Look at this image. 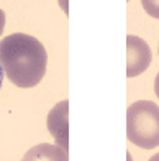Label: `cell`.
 Returning a JSON list of instances; mask_svg holds the SVG:
<instances>
[{"instance_id": "cell-3", "label": "cell", "mask_w": 159, "mask_h": 161, "mask_svg": "<svg viewBox=\"0 0 159 161\" xmlns=\"http://www.w3.org/2000/svg\"><path fill=\"white\" fill-rule=\"evenodd\" d=\"M153 53L143 38L136 35L126 36V76L136 77L149 68Z\"/></svg>"}, {"instance_id": "cell-8", "label": "cell", "mask_w": 159, "mask_h": 161, "mask_svg": "<svg viewBox=\"0 0 159 161\" xmlns=\"http://www.w3.org/2000/svg\"><path fill=\"white\" fill-rule=\"evenodd\" d=\"M57 2H59L61 8H62V12L66 13V15H69V7H67V0H57Z\"/></svg>"}, {"instance_id": "cell-10", "label": "cell", "mask_w": 159, "mask_h": 161, "mask_svg": "<svg viewBox=\"0 0 159 161\" xmlns=\"http://www.w3.org/2000/svg\"><path fill=\"white\" fill-rule=\"evenodd\" d=\"M3 68H2V64H0V89H2V80H3Z\"/></svg>"}, {"instance_id": "cell-5", "label": "cell", "mask_w": 159, "mask_h": 161, "mask_svg": "<svg viewBox=\"0 0 159 161\" xmlns=\"http://www.w3.org/2000/svg\"><path fill=\"white\" fill-rule=\"evenodd\" d=\"M21 161H69V158L67 151L61 148L59 145L41 143L28 150Z\"/></svg>"}, {"instance_id": "cell-13", "label": "cell", "mask_w": 159, "mask_h": 161, "mask_svg": "<svg viewBox=\"0 0 159 161\" xmlns=\"http://www.w3.org/2000/svg\"><path fill=\"white\" fill-rule=\"evenodd\" d=\"M157 51H159V48H157Z\"/></svg>"}, {"instance_id": "cell-12", "label": "cell", "mask_w": 159, "mask_h": 161, "mask_svg": "<svg viewBox=\"0 0 159 161\" xmlns=\"http://www.w3.org/2000/svg\"><path fill=\"white\" fill-rule=\"evenodd\" d=\"M128 161H131V155H130V153H128Z\"/></svg>"}, {"instance_id": "cell-11", "label": "cell", "mask_w": 159, "mask_h": 161, "mask_svg": "<svg viewBox=\"0 0 159 161\" xmlns=\"http://www.w3.org/2000/svg\"><path fill=\"white\" fill-rule=\"evenodd\" d=\"M149 161H159V153H156L154 156H151V158H149Z\"/></svg>"}, {"instance_id": "cell-9", "label": "cell", "mask_w": 159, "mask_h": 161, "mask_svg": "<svg viewBox=\"0 0 159 161\" xmlns=\"http://www.w3.org/2000/svg\"><path fill=\"white\" fill-rule=\"evenodd\" d=\"M154 94H156L157 99H159V72L156 74V79H154Z\"/></svg>"}, {"instance_id": "cell-2", "label": "cell", "mask_w": 159, "mask_h": 161, "mask_svg": "<svg viewBox=\"0 0 159 161\" xmlns=\"http://www.w3.org/2000/svg\"><path fill=\"white\" fill-rule=\"evenodd\" d=\"M126 138L135 146L153 150L159 146V105L136 100L126 110Z\"/></svg>"}, {"instance_id": "cell-1", "label": "cell", "mask_w": 159, "mask_h": 161, "mask_svg": "<svg viewBox=\"0 0 159 161\" xmlns=\"http://www.w3.org/2000/svg\"><path fill=\"white\" fill-rule=\"evenodd\" d=\"M0 64L12 84L28 89L38 86L45 77L48 53L34 36L13 33L0 41Z\"/></svg>"}, {"instance_id": "cell-4", "label": "cell", "mask_w": 159, "mask_h": 161, "mask_svg": "<svg viewBox=\"0 0 159 161\" xmlns=\"http://www.w3.org/2000/svg\"><path fill=\"white\" fill-rule=\"evenodd\" d=\"M67 117H69V102L67 99H64L49 110L48 119H46V125L49 135L54 138L56 145H59L61 148L69 150V123H67Z\"/></svg>"}, {"instance_id": "cell-6", "label": "cell", "mask_w": 159, "mask_h": 161, "mask_svg": "<svg viewBox=\"0 0 159 161\" xmlns=\"http://www.w3.org/2000/svg\"><path fill=\"white\" fill-rule=\"evenodd\" d=\"M141 5L146 15L159 20V0H141Z\"/></svg>"}, {"instance_id": "cell-7", "label": "cell", "mask_w": 159, "mask_h": 161, "mask_svg": "<svg viewBox=\"0 0 159 161\" xmlns=\"http://www.w3.org/2000/svg\"><path fill=\"white\" fill-rule=\"evenodd\" d=\"M3 28H5V12L0 8V36H2Z\"/></svg>"}]
</instances>
